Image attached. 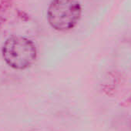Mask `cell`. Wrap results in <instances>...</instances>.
I'll return each instance as SVG.
<instances>
[{
    "label": "cell",
    "instance_id": "cell-2",
    "mask_svg": "<svg viewBox=\"0 0 131 131\" xmlns=\"http://www.w3.org/2000/svg\"><path fill=\"white\" fill-rule=\"evenodd\" d=\"M82 6L78 0H52L47 9V21L58 32L73 29L80 22Z\"/></svg>",
    "mask_w": 131,
    "mask_h": 131
},
{
    "label": "cell",
    "instance_id": "cell-1",
    "mask_svg": "<svg viewBox=\"0 0 131 131\" xmlns=\"http://www.w3.org/2000/svg\"><path fill=\"white\" fill-rule=\"evenodd\" d=\"M2 56L12 69L24 70L32 67L36 62L37 49L31 39L23 36H13L4 42Z\"/></svg>",
    "mask_w": 131,
    "mask_h": 131
}]
</instances>
